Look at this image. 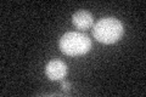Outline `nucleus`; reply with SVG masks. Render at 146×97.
Returning <instances> with one entry per match:
<instances>
[{
  "instance_id": "obj_4",
  "label": "nucleus",
  "mask_w": 146,
  "mask_h": 97,
  "mask_svg": "<svg viewBox=\"0 0 146 97\" xmlns=\"http://www.w3.org/2000/svg\"><path fill=\"white\" fill-rule=\"evenodd\" d=\"M93 15L88 11H84V10H79L77 11L76 13H73L72 16V22L77 28L79 29H88L93 26Z\"/></svg>"
},
{
  "instance_id": "obj_2",
  "label": "nucleus",
  "mask_w": 146,
  "mask_h": 97,
  "mask_svg": "<svg viewBox=\"0 0 146 97\" xmlns=\"http://www.w3.org/2000/svg\"><path fill=\"white\" fill-rule=\"evenodd\" d=\"M91 48L89 36L78 32H68L60 39V49L68 56H80L86 53Z\"/></svg>"
},
{
  "instance_id": "obj_3",
  "label": "nucleus",
  "mask_w": 146,
  "mask_h": 97,
  "mask_svg": "<svg viewBox=\"0 0 146 97\" xmlns=\"http://www.w3.org/2000/svg\"><path fill=\"white\" fill-rule=\"evenodd\" d=\"M45 73L50 80H60L63 79L67 74V66L62 61L54 59V61H50L48 63Z\"/></svg>"
},
{
  "instance_id": "obj_5",
  "label": "nucleus",
  "mask_w": 146,
  "mask_h": 97,
  "mask_svg": "<svg viewBox=\"0 0 146 97\" xmlns=\"http://www.w3.org/2000/svg\"><path fill=\"white\" fill-rule=\"evenodd\" d=\"M61 87H62V90L68 91L70 90V87H71V85H70V82H67V81H62L61 82Z\"/></svg>"
},
{
  "instance_id": "obj_1",
  "label": "nucleus",
  "mask_w": 146,
  "mask_h": 97,
  "mask_svg": "<svg viewBox=\"0 0 146 97\" xmlns=\"http://www.w3.org/2000/svg\"><path fill=\"white\" fill-rule=\"evenodd\" d=\"M93 35L100 43L104 44L116 43L123 35V24L119 20L113 17L102 18L94 26Z\"/></svg>"
}]
</instances>
